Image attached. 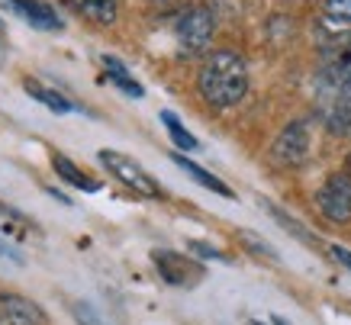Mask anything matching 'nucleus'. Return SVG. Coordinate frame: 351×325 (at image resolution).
<instances>
[{"mask_svg": "<svg viewBox=\"0 0 351 325\" xmlns=\"http://www.w3.org/2000/svg\"><path fill=\"white\" fill-rule=\"evenodd\" d=\"M306 158H309V129L303 119H293L271 142V161L277 168H300V165H306Z\"/></svg>", "mask_w": 351, "mask_h": 325, "instance_id": "7ed1b4c3", "label": "nucleus"}, {"mask_svg": "<svg viewBox=\"0 0 351 325\" xmlns=\"http://www.w3.org/2000/svg\"><path fill=\"white\" fill-rule=\"evenodd\" d=\"M0 32H3V23H0Z\"/></svg>", "mask_w": 351, "mask_h": 325, "instance_id": "b1692460", "label": "nucleus"}, {"mask_svg": "<svg viewBox=\"0 0 351 325\" xmlns=\"http://www.w3.org/2000/svg\"><path fill=\"white\" fill-rule=\"evenodd\" d=\"M104 68H107V81H110V84H117L126 97H136V100H142V97H145L142 84H138L136 77L126 71V64L117 62L113 55H104Z\"/></svg>", "mask_w": 351, "mask_h": 325, "instance_id": "9b49d317", "label": "nucleus"}, {"mask_svg": "<svg viewBox=\"0 0 351 325\" xmlns=\"http://www.w3.org/2000/svg\"><path fill=\"white\" fill-rule=\"evenodd\" d=\"M23 91L29 97H36L43 106H49L52 113H58V116H64V113H75L77 106L68 100V97H62V94H55V91H49V87H43V84H32V81H26L23 84Z\"/></svg>", "mask_w": 351, "mask_h": 325, "instance_id": "ddd939ff", "label": "nucleus"}, {"mask_svg": "<svg viewBox=\"0 0 351 325\" xmlns=\"http://www.w3.org/2000/svg\"><path fill=\"white\" fill-rule=\"evenodd\" d=\"M187 248H191V254H200L203 261H229L223 252H216L213 245H206V241H187Z\"/></svg>", "mask_w": 351, "mask_h": 325, "instance_id": "f3484780", "label": "nucleus"}, {"mask_svg": "<svg viewBox=\"0 0 351 325\" xmlns=\"http://www.w3.org/2000/svg\"><path fill=\"white\" fill-rule=\"evenodd\" d=\"M261 206H265V210L271 213V216H274V219L280 222L284 229H290V235H297V239H300V241H306V245H316V239H313V235L306 232V226H303V222H297L293 216H287L284 210H277L274 203H261Z\"/></svg>", "mask_w": 351, "mask_h": 325, "instance_id": "2eb2a0df", "label": "nucleus"}, {"mask_svg": "<svg viewBox=\"0 0 351 325\" xmlns=\"http://www.w3.org/2000/svg\"><path fill=\"white\" fill-rule=\"evenodd\" d=\"M316 206L335 226L351 222V171H339L322 184L319 193H316Z\"/></svg>", "mask_w": 351, "mask_h": 325, "instance_id": "39448f33", "label": "nucleus"}, {"mask_svg": "<svg viewBox=\"0 0 351 325\" xmlns=\"http://www.w3.org/2000/svg\"><path fill=\"white\" fill-rule=\"evenodd\" d=\"M0 258H10V261H16V264H23V258L16 252H13V248H7V245H3V241H0Z\"/></svg>", "mask_w": 351, "mask_h": 325, "instance_id": "aec40b11", "label": "nucleus"}, {"mask_svg": "<svg viewBox=\"0 0 351 325\" xmlns=\"http://www.w3.org/2000/svg\"><path fill=\"white\" fill-rule=\"evenodd\" d=\"M100 165H104V168L119 180V184H126L129 190H136V193H142V197H161L158 180L152 178L138 161H132L129 155H123V152L104 148V152H100Z\"/></svg>", "mask_w": 351, "mask_h": 325, "instance_id": "f03ea898", "label": "nucleus"}, {"mask_svg": "<svg viewBox=\"0 0 351 325\" xmlns=\"http://www.w3.org/2000/svg\"><path fill=\"white\" fill-rule=\"evenodd\" d=\"M49 193H52V197H55V200H58V203H64V206H71V200L64 197L62 190H55V187H49Z\"/></svg>", "mask_w": 351, "mask_h": 325, "instance_id": "412c9836", "label": "nucleus"}, {"mask_svg": "<svg viewBox=\"0 0 351 325\" xmlns=\"http://www.w3.org/2000/svg\"><path fill=\"white\" fill-rule=\"evenodd\" d=\"M345 49H351V45H345Z\"/></svg>", "mask_w": 351, "mask_h": 325, "instance_id": "393cba45", "label": "nucleus"}, {"mask_svg": "<svg viewBox=\"0 0 351 325\" xmlns=\"http://www.w3.org/2000/svg\"><path fill=\"white\" fill-rule=\"evenodd\" d=\"M71 3L77 7L81 16H87L97 26H110L117 20V10H119V0H71Z\"/></svg>", "mask_w": 351, "mask_h": 325, "instance_id": "f8f14e48", "label": "nucleus"}, {"mask_svg": "<svg viewBox=\"0 0 351 325\" xmlns=\"http://www.w3.org/2000/svg\"><path fill=\"white\" fill-rule=\"evenodd\" d=\"M329 254L335 258V264H341V267H348L351 271V252L348 248H341V245H329Z\"/></svg>", "mask_w": 351, "mask_h": 325, "instance_id": "6ab92c4d", "label": "nucleus"}, {"mask_svg": "<svg viewBox=\"0 0 351 325\" xmlns=\"http://www.w3.org/2000/svg\"><path fill=\"white\" fill-rule=\"evenodd\" d=\"M171 161H174V165H178V168H181V171H187V174H191V178L197 180L200 187L213 190V193H219V197H232V190L226 187L223 180L216 178V174H210V171H206V168H200V165H197V161H191V158H187V155H181V152H174V155H171Z\"/></svg>", "mask_w": 351, "mask_h": 325, "instance_id": "1a4fd4ad", "label": "nucleus"}, {"mask_svg": "<svg viewBox=\"0 0 351 325\" xmlns=\"http://www.w3.org/2000/svg\"><path fill=\"white\" fill-rule=\"evenodd\" d=\"M197 91L210 106H235L248 94V64L235 49H216L197 71Z\"/></svg>", "mask_w": 351, "mask_h": 325, "instance_id": "f257e3e1", "label": "nucleus"}, {"mask_svg": "<svg viewBox=\"0 0 351 325\" xmlns=\"http://www.w3.org/2000/svg\"><path fill=\"white\" fill-rule=\"evenodd\" d=\"M161 123L168 126V136H171V142L178 145V152H193V148L200 145V142H197V139H193L191 132L184 129V123L174 113H171V110H161Z\"/></svg>", "mask_w": 351, "mask_h": 325, "instance_id": "4468645a", "label": "nucleus"}, {"mask_svg": "<svg viewBox=\"0 0 351 325\" xmlns=\"http://www.w3.org/2000/svg\"><path fill=\"white\" fill-rule=\"evenodd\" d=\"M75 319H77V325H104L90 303H75Z\"/></svg>", "mask_w": 351, "mask_h": 325, "instance_id": "a211bd4d", "label": "nucleus"}, {"mask_svg": "<svg viewBox=\"0 0 351 325\" xmlns=\"http://www.w3.org/2000/svg\"><path fill=\"white\" fill-rule=\"evenodd\" d=\"M271 322H274V325H290L287 319H280V315H274V319H271Z\"/></svg>", "mask_w": 351, "mask_h": 325, "instance_id": "4be33fe9", "label": "nucleus"}, {"mask_svg": "<svg viewBox=\"0 0 351 325\" xmlns=\"http://www.w3.org/2000/svg\"><path fill=\"white\" fill-rule=\"evenodd\" d=\"M213 13L206 7H191L184 13L178 26H174V36H178V49L184 55H200L206 52V45L213 39Z\"/></svg>", "mask_w": 351, "mask_h": 325, "instance_id": "20e7f679", "label": "nucleus"}, {"mask_svg": "<svg viewBox=\"0 0 351 325\" xmlns=\"http://www.w3.org/2000/svg\"><path fill=\"white\" fill-rule=\"evenodd\" d=\"M45 313L26 296H0V325H43Z\"/></svg>", "mask_w": 351, "mask_h": 325, "instance_id": "0eeeda50", "label": "nucleus"}, {"mask_svg": "<svg viewBox=\"0 0 351 325\" xmlns=\"http://www.w3.org/2000/svg\"><path fill=\"white\" fill-rule=\"evenodd\" d=\"M348 171H351V155H348Z\"/></svg>", "mask_w": 351, "mask_h": 325, "instance_id": "5701e85b", "label": "nucleus"}, {"mask_svg": "<svg viewBox=\"0 0 351 325\" xmlns=\"http://www.w3.org/2000/svg\"><path fill=\"white\" fill-rule=\"evenodd\" d=\"M322 13L339 26H351V0H322Z\"/></svg>", "mask_w": 351, "mask_h": 325, "instance_id": "dca6fc26", "label": "nucleus"}, {"mask_svg": "<svg viewBox=\"0 0 351 325\" xmlns=\"http://www.w3.org/2000/svg\"><path fill=\"white\" fill-rule=\"evenodd\" d=\"M152 258H155V267H158V274L165 277V283H171V287H193V280L203 277L200 264H193L191 258H184V254L155 252Z\"/></svg>", "mask_w": 351, "mask_h": 325, "instance_id": "423d86ee", "label": "nucleus"}, {"mask_svg": "<svg viewBox=\"0 0 351 325\" xmlns=\"http://www.w3.org/2000/svg\"><path fill=\"white\" fill-rule=\"evenodd\" d=\"M52 168H55V174H58L64 184H71V187L84 190V193H97V190H100V184H97V180H90L84 171H81L75 161H71V158L58 155V152L52 155Z\"/></svg>", "mask_w": 351, "mask_h": 325, "instance_id": "9d476101", "label": "nucleus"}, {"mask_svg": "<svg viewBox=\"0 0 351 325\" xmlns=\"http://www.w3.org/2000/svg\"><path fill=\"white\" fill-rule=\"evenodd\" d=\"M0 3L10 13H16L20 20H26L29 26H36V29H62L58 13L43 0H0Z\"/></svg>", "mask_w": 351, "mask_h": 325, "instance_id": "6e6552de", "label": "nucleus"}]
</instances>
